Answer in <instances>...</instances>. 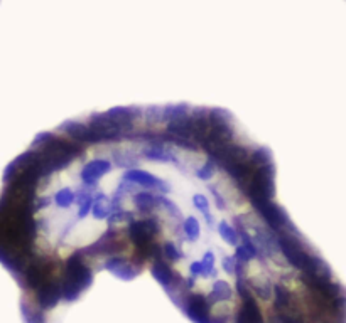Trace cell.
<instances>
[{"label":"cell","instance_id":"cell-1","mask_svg":"<svg viewBox=\"0 0 346 323\" xmlns=\"http://www.w3.org/2000/svg\"><path fill=\"white\" fill-rule=\"evenodd\" d=\"M0 264L22 323H62L100 271H149L191 323H328L343 283L228 110L122 104L41 131L5 167Z\"/></svg>","mask_w":346,"mask_h":323}]
</instances>
